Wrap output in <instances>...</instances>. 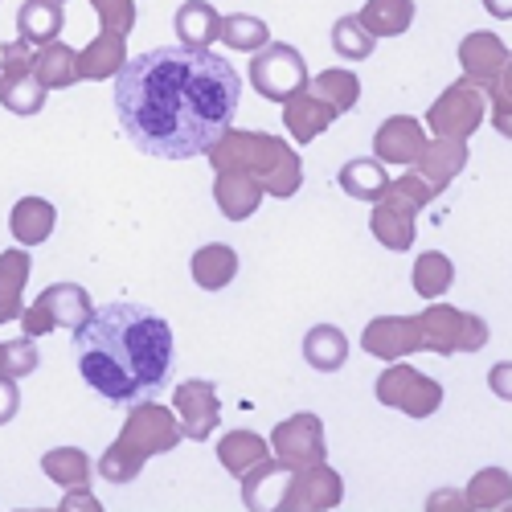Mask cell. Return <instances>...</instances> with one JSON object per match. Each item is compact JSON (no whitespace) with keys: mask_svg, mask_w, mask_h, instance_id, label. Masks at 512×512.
<instances>
[{"mask_svg":"<svg viewBox=\"0 0 512 512\" xmlns=\"http://www.w3.org/2000/svg\"><path fill=\"white\" fill-rule=\"evenodd\" d=\"M242 74L209 46H160L115 74V115L144 156L193 160L218 144L238 115Z\"/></svg>","mask_w":512,"mask_h":512,"instance_id":"obj_1","label":"cell"},{"mask_svg":"<svg viewBox=\"0 0 512 512\" xmlns=\"http://www.w3.org/2000/svg\"><path fill=\"white\" fill-rule=\"evenodd\" d=\"M74 361L99 398L111 406H136L156 398L173 377V328L148 304H103L74 332Z\"/></svg>","mask_w":512,"mask_h":512,"instance_id":"obj_2","label":"cell"},{"mask_svg":"<svg viewBox=\"0 0 512 512\" xmlns=\"http://www.w3.org/2000/svg\"><path fill=\"white\" fill-rule=\"evenodd\" d=\"M127 410H132V414H127L119 439L99 459V476L107 484H132L144 472V463L152 455H168V451H173L185 439L177 410H168V406H160L152 398L127 406Z\"/></svg>","mask_w":512,"mask_h":512,"instance_id":"obj_3","label":"cell"},{"mask_svg":"<svg viewBox=\"0 0 512 512\" xmlns=\"http://www.w3.org/2000/svg\"><path fill=\"white\" fill-rule=\"evenodd\" d=\"M209 164L218 168H246L263 181L267 197H295L304 185V160L287 140L267 136V132H242V127H230V132L213 144Z\"/></svg>","mask_w":512,"mask_h":512,"instance_id":"obj_4","label":"cell"},{"mask_svg":"<svg viewBox=\"0 0 512 512\" xmlns=\"http://www.w3.org/2000/svg\"><path fill=\"white\" fill-rule=\"evenodd\" d=\"M418 332H422V349H431L439 357L455 353H480L488 345V324L476 312H459L451 304H426L418 312Z\"/></svg>","mask_w":512,"mask_h":512,"instance_id":"obj_5","label":"cell"},{"mask_svg":"<svg viewBox=\"0 0 512 512\" xmlns=\"http://www.w3.org/2000/svg\"><path fill=\"white\" fill-rule=\"evenodd\" d=\"M250 87L259 91L267 103H287L291 95L308 91V62L295 46H283V41H267L259 54H250Z\"/></svg>","mask_w":512,"mask_h":512,"instance_id":"obj_6","label":"cell"},{"mask_svg":"<svg viewBox=\"0 0 512 512\" xmlns=\"http://www.w3.org/2000/svg\"><path fill=\"white\" fill-rule=\"evenodd\" d=\"M373 394H377L381 406H394L406 418H431L443 406V386L439 381L418 373L414 365H398V361H390L386 369H381Z\"/></svg>","mask_w":512,"mask_h":512,"instance_id":"obj_7","label":"cell"},{"mask_svg":"<svg viewBox=\"0 0 512 512\" xmlns=\"http://www.w3.org/2000/svg\"><path fill=\"white\" fill-rule=\"evenodd\" d=\"M484 115H488L484 87L459 78L431 103V111H426V127H431L435 136H443V140H467V136H476V127L484 123Z\"/></svg>","mask_w":512,"mask_h":512,"instance_id":"obj_8","label":"cell"},{"mask_svg":"<svg viewBox=\"0 0 512 512\" xmlns=\"http://www.w3.org/2000/svg\"><path fill=\"white\" fill-rule=\"evenodd\" d=\"M46 87L33 74V46L29 41H9L0 50V107L9 115H37L46 107Z\"/></svg>","mask_w":512,"mask_h":512,"instance_id":"obj_9","label":"cell"},{"mask_svg":"<svg viewBox=\"0 0 512 512\" xmlns=\"http://www.w3.org/2000/svg\"><path fill=\"white\" fill-rule=\"evenodd\" d=\"M271 455L283 463V472L295 467H312L328 459V443H324V422L320 414H291L271 431Z\"/></svg>","mask_w":512,"mask_h":512,"instance_id":"obj_10","label":"cell"},{"mask_svg":"<svg viewBox=\"0 0 512 512\" xmlns=\"http://www.w3.org/2000/svg\"><path fill=\"white\" fill-rule=\"evenodd\" d=\"M345 500V480L340 472H332L328 459L312 463V467H295L291 484L283 488V496L275 500L279 512H324Z\"/></svg>","mask_w":512,"mask_h":512,"instance_id":"obj_11","label":"cell"},{"mask_svg":"<svg viewBox=\"0 0 512 512\" xmlns=\"http://www.w3.org/2000/svg\"><path fill=\"white\" fill-rule=\"evenodd\" d=\"M173 410L181 418L185 439H193V443H205L222 422V398H218V390H213V381H205V377L181 381V386L173 390Z\"/></svg>","mask_w":512,"mask_h":512,"instance_id":"obj_12","label":"cell"},{"mask_svg":"<svg viewBox=\"0 0 512 512\" xmlns=\"http://www.w3.org/2000/svg\"><path fill=\"white\" fill-rule=\"evenodd\" d=\"M414 218H418V205H414L410 197H402L398 189H386V197L373 201L369 230H373V238L386 246V250L402 254V250H410L414 238H418V222H414Z\"/></svg>","mask_w":512,"mask_h":512,"instance_id":"obj_13","label":"cell"},{"mask_svg":"<svg viewBox=\"0 0 512 512\" xmlns=\"http://www.w3.org/2000/svg\"><path fill=\"white\" fill-rule=\"evenodd\" d=\"M361 349L377 361H402L422 349L418 316H377L361 332Z\"/></svg>","mask_w":512,"mask_h":512,"instance_id":"obj_14","label":"cell"},{"mask_svg":"<svg viewBox=\"0 0 512 512\" xmlns=\"http://www.w3.org/2000/svg\"><path fill=\"white\" fill-rule=\"evenodd\" d=\"M263 197H267L263 181L254 173H246V168H222V173L213 177V201H218L222 218H230V222L254 218L259 205H263Z\"/></svg>","mask_w":512,"mask_h":512,"instance_id":"obj_15","label":"cell"},{"mask_svg":"<svg viewBox=\"0 0 512 512\" xmlns=\"http://www.w3.org/2000/svg\"><path fill=\"white\" fill-rule=\"evenodd\" d=\"M504 58H508V46L500 41V33H488V29H476L459 41V66H463V78L476 82V87H492L504 70Z\"/></svg>","mask_w":512,"mask_h":512,"instance_id":"obj_16","label":"cell"},{"mask_svg":"<svg viewBox=\"0 0 512 512\" xmlns=\"http://www.w3.org/2000/svg\"><path fill=\"white\" fill-rule=\"evenodd\" d=\"M426 148V132L414 115H394L377 127L373 136V152L381 164H398V168H410L418 160V152Z\"/></svg>","mask_w":512,"mask_h":512,"instance_id":"obj_17","label":"cell"},{"mask_svg":"<svg viewBox=\"0 0 512 512\" xmlns=\"http://www.w3.org/2000/svg\"><path fill=\"white\" fill-rule=\"evenodd\" d=\"M414 173L431 185L435 193H443L463 168H467V140H443V136H435V140H426V148L418 152V160L410 164Z\"/></svg>","mask_w":512,"mask_h":512,"instance_id":"obj_18","label":"cell"},{"mask_svg":"<svg viewBox=\"0 0 512 512\" xmlns=\"http://www.w3.org/2000/svg\"><path fill=\"white\" fill-rule=\"evenodd\" d=\"M336 119H340V111L328 99H320L316 91H300V95H291L283 103V127L291 132L295 144H312Z\"/></svg>","mask_w":512,"mask_h":512,"instance_id":"obj_19","label":"cell"},{"mask_svg":"<svg viewBox=\"0 0 512 512\" xmlns=\"http://www.w3.org/2000/svg\"><path fill=\"white\" fill-rule=\"evenodd\" d=\"M189 275L201 291H222L234 283L238 275V250L226 246V242H209V246H197L193 259H189Z\"/></svg>","mask_w":512,"mask_h":512,"instance_id":"obj_20","label":"cell"},{"mask_svg":"<svg viewBox=\"0 0 512 512\" xmlns=\"http://www.w3.org/2000/svg\"><path fill=\"white\" fill-rule=\"evenodd\" d=\"M37 300L46 304L54 328H66V332H78L82 324L91 320V312H95L87 287H78V283H50L46 291L37 295Z\"/></svg>","mask_w":512,"mask_h":512,"instance_id":"obj_21","label":"cell"},{"mask_svg":"<svg viewBox=\"0 0 512 512\" xmlns=\"http://www.w3.org/2000/svg\"><path fill=\"white\" fill-rule=\"evenodd\" d=\"M127 62V41L123 33H111L103 29L87 50H78V74L82 82H103V78H115Z\"/></svg>","mask_w":512,"mask_h":512,"instance_id":"obj_22","label":"cell"},{"mask_svg":"<svg viewBox=\"0 0 512 512\" xmlns=\"http://www.w3.org/2000/svg\"><path fill=\"white\" fill-rule=\"evenodd\" d=\"M58 226V209L46 197H21L9 213V230L21 246H41Z\"/></svg>","mask_w":512,"mask_h":512,"instance_id":"obj_23","label":"cell"},{"mask_svg":"<svg viewBox=\"0 0 512 512\" xmlns=\"http://www.w3.org/2000/svg\"><path fill=\"white\" fill-rule=\"evenodd\" d=\"M25 283H29V254L21 246L0 254V324H13L25 312Z\"/></svg>","mask_w":512,"mask_h":512,"instance_id":"obj_24","label":"cell"},{"mask_svg":"<svg viewBox=\"0 0 512 512\" xmlns=\"http://www.w3.org/2000/svg\"><path fill=\"white\" fill-rule=\"evenodd\" d=\"M33 74L46 91H66L74 82H82L78 74V50H70L66 41H50V46L33 50Z\"/></svg>","mask_w":512,"mask_h":512,"instance_id":"obj_25","label":"cell"},{"mask_svg":"<svg viewBox=\"0 0 512 512\" xmlns=\"http://www.w3.org/2000/svg\"><path fill=\"white\" fill-rule=\"evenodd\" d=\"M340 189H345L353 201H381L386 197V189H390V173H386V164H381L377 156H357V160H349L345 168H340Z\"/></svg>","mask_w":512,"mask_h":512,"instance_id":"obj_26","label":"cell"},{"mask_svg":"<svg viewBox=\"0 0 512 512\" xmlns=\"http://www.w3.org/2000/svg\"><path fill=\"white\" fill-rule=\"evenodd\" d=\"M17 37L29 46H50L62 37V5L58 0H25L17 9Z\"/></svg>","mask_w":512,"mask_h":512,"instance_id":"obj_27","label":"cell"},{"mask_svg":"<svg viewBox=\"0 0 512 512\" xmlns=\"http://www.w3.org/2000/svg\"><path fill=\"white\" fill-rule=\"evenodd\" d=\"M304 361L320 373H336V369H345L349 361V336L340 332L336 324H316L308 328L304 336Z\"/></svg>","mask_w":512,"mask_h":512,"instance_id":"obj_28","label":"cell"},{"mask_svg":"<svg viewBox=\"0 0 512 512\" xmlns=\"http://www.w3.org/2000/svg\"><path fill=\"white\" fill-rule=\"evenodd\" d=\"M267 455H271V443L263 435H254V431H226L218 439V463L238 480L250 472L254 463H263Z\"/></svg>","mask_w":512,"mask_h":512,"instance_id":"obj_29","label":"cell"},{"mask_svg":"<svg viewBox=\"0 0 512 512\" xmlns=\"http://www.w3.org/2000/svg\"><path fill=\"white\" fill-rule=\"evenodd\" d=\"M173 25H177L181 46H213L222 33V13L213 9L209 0H185Z\"/></svg>","mask_w":512,"mask_h":512,"instance_id":"obj_30","label":"cell"},{"mask_svg":"<svg viewBox=\"0 0 512 512\" xmlns=\"http://www.w3.org/2000/svg\"><path fill=\"white\" fill-rule=\"evenodd\" d=\"M41 472H46V480H54L58 488H82V484H91L95 463L82 447H54V451L41 455Z\"/></svg>","mask_w":512,"mask_h":512,"instance_id":"obj_31","label":"cell"},{"mask_svg":"<svg viewBox=\"0 0 512 512\" xmlns=\"http://www.w3.org/2000/svg\"><path fill=\"white\" fill-rule=\"evenodd\" d=\"M410 283L418 291V300H443L455 283V267L443 250H426L414 259V271H410Z\"/></svg>","mask_w":512,"mask_h":512,"instance_id":"obj_32","label":"cell"},{"mask_svg":"<svg viewBox=\"0 0 512 512\" xmlns=\"http://www.w3.org/2000/svg\"><path fill=\"white\" fill-rule=\"evenodd\" d=\"M467 508L476 512H492V508H508L512 504V476L504 467H484V472L472 476V484L463 488Z\"/></svg>","mask_w":512,"mask_h":512,"instance_id":"obj_33","label":"cell"},{"mask_svg":"<svg viewBox=\"0 0 512 512\" xmlns=\"http://www.w3.org/2000/svg\"><path fill=\"white\" fill-rule=\"evenodd\" d=\"M308 91H316L320 99H328L340 115H345V111H353L361 103V78L353 70L332 66V70H320L316 78H308Z\"/></svg>","mask_w":512,"mask_h":512,"instance_id":"obj_34","label":"cell"},{"mask_svg":"<svg viewBox=\"0 0 512 512\" xmlns=\"http://www.w3.org/2000/svg\"><path fill=\"white\" fill-rule=\"evenodd\" d=\"M361 21L373 37H402L414 25V0H369L361 9Z\"/></svg>","mask_w":512,"mask_h":512,"instance_id":"obj_35","label":"cell"},{"mask_svg":"<svg viewBox=\"0 0 512 512\" xmlns=\"http://www.w3.org/2000/svg\"><path fill=\"white\" fill-rule=\"evenodd\" d=\"M332 50L345 62H365L377 50V37L369 33V25L361 21V13H349L332 25Z\"/></svg>","mask_w":512,"mask_h":512,"instance_id":"obj_36","label":"cell"},{"mask_svg":"<svg viewBox=\"0 0 512 512\" xmlns=\"http://www.w3.org/2000/svg\"><path fill=\"white\" fill-rule=\"evenodd\" d=\"M218 41H226V46L238 50V54H259L267 41H271V29H267L263 17L230 13V17H222V33H218Z\"/></svg>","mask_w":512,"mask_h":512,"instance_id":"obj_37","label":"cell"},{"mask_svg":"<svg viewBox=\"0 0 512 512\" xmlns=\"http://www.w3.org/2000/svg\"><path fill=\"white\" fill-rule=\"evenodd\" d=\"M37 365H41V357H37L33 336H17V340H5V345H0V373L29 377Z\"/></svg>","mask_w":512,"mask_h":512,"instance_id":"obj_38","label":"cell"},{"mask_svg":"<svg viewBox=\"0 0 512 512\" xmlns=\"http://www.w3.org/2000/svg\"><path fill=\"white\" fill-rule=\"evenodd\" d=\"M91 9L99 13V25L111 33H132L136 25V0H91Z\"/></svg>","mask_w":512,"mask_h":512,"instance_id":"obj_39","label":"cell"},{"mask_svg":"<svg viewBox=\"0 0 512 512\" xmlns=\"http://www.w3.org/2000/svg\"><path fill=\"white\" fill-rule=\"evenodd\" d=\"M390 189H398L402 197H410V201H414L418 209H426V205H431V201L439 197V193H435L431 185H426V181H422L418 173H406V177H398V181H390Z\"/></svg>","mask_w":512,"mask_h":512,"instance_id":"obj_40","label":"cell"},{"mask_svg":"<svg viewBox=\"0 0 512 512\" xmlns=\"http://www.w3.org/2000/svg\"><path fill=\"white\" fill-rule=\"evenodd\" d=\"M21 332H25V336H33V340H37V336H46V332H58V328H54V320H50V312H46V304H41V300H33V304L21 312Z\"/></svg>","mask_w":512,"mask_h":512,"instance_id":"obj_41","label":"cell"},{"mask_svg":"<svg viewBox=\"0 0 512 512\" xmlns=\"http://www.w3.org/2000/svg\"><path fill=\"white\" fill-rule=\"evenodd\" d=\"M21 410V394H17V377L0 373V426H9Z\"/></svg>","mask_w":512,"mask_h":512,"instance_id":"obj_42","label":"cell"},{"mask_svg":"<svg viewBox=\"0 0 512 512\" xmlns=\"http://www.w3.org/2000/svg\"><path fill=\"white\" fill-rule=\"evenodd\" d=\"M488 390L500 402H512V361H500V365L488 369Z\"/></svg>","mask_w":512,"mask_h":512,"instance_id":"obj_43","label":"cell"},{"mask_svg":"<svg viewBox=\"0 0 512 512\" xmlns=\"http://www.w3.org/2000/svg\"><path fill=\"white\" fill-rule=\"evenodd\" d=\"M492 127L504 140H512V99H504L496 91H492Z\"/></svg>","mask_w":512,"mask_h":512,"instance_id":"obj_44","label":"cell"},{"mask_svg":"<svg viewBox=\"0 0 512 512\" xmlns=\"http://www.w3.org/2000/svg\"><path fill=\"white\" fill-rule=\"evenodd\" d=\"M463 508H467V496L455 492V488H443V492H435L431 500H426V512H463Z\"/></svg>","mask_w":512,"mask_h":512,"instance_id":"obj_45","label":"cell"},{"mask_svg":"<svg viewBox=\"0 0 512 512\" xmlns=\"http://www.w3.org/2000/svg\"><path fill=\"white\" fill-rule=\"evenodd\" d=\"M66 492H70V496H66L62 504H58L62 512H70V508H87V512H103V504H99V500H95V496L87 492V484H82V488H66Z\"/></svg>","mask_w":512,"mask_h":512,"instance_id":"obj_46","label":"cell"},{"mask_svg":"<svg viewBox=\"0 0 512 512\" xmlns=\"http://www.w3.org/2000/svg\"><path fill=\"white\" fill-rule=\"evenodd\" d=\"M488 91H496V95H504V99H512V50H508V58H504V70H500V78L492 82Z\"/></svg>","mask_w":512,"mask_h":512,"instance_id":"obj_47","label":"cell"},{"mask_svg":"<svg viewBox=\"0 0 512 512\" xmlns=\"http://www.w3.org/2000/svg\"><path fill=\"white\" fill-rule=\"evenodd\" d=\"M484 9H488L496 21H512V0H484Z\"/></svg>","mask_w":512,"mask_h":512,"instance_id":"obj_48","label":"cell"},{"mask_svg":"<svg viewBox=\"0 0 512 512\" xmlns=\"http://www.w3.org/2000/svg\"><path fill=\"white\" fill-rule=\"evenodd\" d=\"M58 5H66V0H58Z\"/></svg>","mask_w":512,"mask_h":512,"instance_id":"obj_49","label":"cell"}]
</instances>
